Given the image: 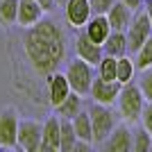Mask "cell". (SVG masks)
<instances>
[{
	"instance_id": "1",
	"label": "cell",
	"mask_w": 152,
	"mask_h": 152,
	"mask_svg": "<svg viewBox=\"0 0 152 152\" xmlns=\"http://www.w3.org/2000/svg\"><path fill=\"white\" fill-rule=\"evenodd\" d=\"M23 48L32 68L41 75H50L66 57V34L50 18H41L27 27Z\"/></svg>"
},
{
	"instance_id": "2",
	"label": "cell",
	"mask_w": 152,
	"mask_h": 152,
	"mask_svg": "<svg viewBox=\"0 0 152 152\" xmlns=\"http://www.w3.org/2000/svg\"><path fill=\"white\" fill-rule=\"evenodd\" d=\"M116 104H118V111H121V116L127 123H136L139 116H141V111H143L145 98H143L141 89L134 82H125L121 86L118 98H116Z\"/></svg>"
},
{
	"instance_id": "3",
	"label": "cell",
	"mask_w": 152,
	"mask_h": 152,
	"mask_svg": "<svg viewBox=\"0 0 152 152\" xmlns=\"http://www.w3.org/2000/svg\"><path fill=\"white\" fill-rule=\"evenodd\" d=\"M66 80L70 84V91H75L80 95H89V89H91V82H93L95 77V70L89 61H84V59L75 57L73 61H68L66 66Z\"/></svg>"
},
{
	"instance_id": "4",
	"label": "cell",
	"mask_w": 152,
	"mask_h": 152,
	"mask_svg": "<svg viewBox=\"0 0 152 152\" xmlns=\"http://www.w3.org/2000/svg\"><path fill=\"white\" fill-rule=\"evenodd\" d=\"M89 118H91V129H93V143H102L109 136V132L116 127V114L111 111L109 104L93 102L89 109Z\"/></svg>"
},
{
	"instance_id": "5",
	"label": "cell",
	"mask_w": 152,
	"mask_h": 152,
	"mask_svg": "<svg viewBox=\"0 0 152 152\" xmlns=\"http://www.w3.org/2000/svg\"><path fill=\"white\" fill-rule=\"evenodd\" d=\"M152 34V25H150V18H148L145 9L141 7V9H136L132 16V23L127 25L125 30V37H127V52L129 55H134V52L141 48V43L145 41L148 37Z\"/></svg>"
},
{
	"instance_id": "6",
	"label": "cell",
	"mask_w": 152,
	"mask_h": 152,
	"mask_svg": "<svg viewBox=\"0 0 152 152\" xmlns=\"http://www.w3.org/2000/svg\"><path fill=\"white\" fill-rule=\"evenodd\" d=\"M121 86L123 84L118 80H102V77L95 75L93 82H91V89H89V95L93 102H100V104H116V98L121 93Z\"/></svg>"
},
{
	"instance_id": "7",
	"label": "cell",
	"mask_w": 152,
	"mask_h": 152,
	"mask_svg": "<svg viewBox=\"0 0 152 152\" xmlns=\"http://www.w3.org/2000/svg\"><path fill=\"white\" fill-rule=\"evenodd\" d=\"M18 114L14 107L0 111V148H18Z\"/></svg>"
},
{
	"instance_id": "8",
	"label": "cell",
	"mask_w": 152,
	"mask_h": 152,
	"mask_svg": "<svg viewBox=\"0 0 152 152\" xmlns=\"http://www.w3.org/2000/svg\"><path fill=\"white\" fill-rule=\"evenodd\" d=\"M41 129H43V125L37 121H18V136H16L18 148H23L25 152H39Z\"/></svg>"
},
{
	"instance_id": "9",
	"label": "cell",
	"mask_w": 152,
	"mask_h": 152,
	"mask_svg": "<svg viewBox=\"0 0 152 152\" xmlns=\"http://www.w3.org/2000/svg\"><path fill=\"white\" fill-rule=\"evenodd\" d=\"M64 14H66L68 25H73L75 30L84 27L86 20L93 16L89 0H66V2H64Z\"/></svg>"
},
{
	"instance_id": "10",
	"label": "cell",
	"mask_w": 152,
	"mask_h": 152,
	"mask_svg": "<svg viewBox=\"0 0 152 152\" xmlns=\"http://www.w3.org/2000/svg\"><path fill=\"white\" fill-rule=\"evenodd\" d=\"M75 52H77L80 59L89 61L91 66H95V64L102 59V45L95 43V41H91L82 27H80V32H77V37H75Z\"/></svg>"
},
{
	"instance_id": "11",
	"label": "cell",
	"mask_w": 152,
	"mask_h": 152,
	"mask_svg": "<svg viewBox=\"0 0 152 152\" xmlns=\"http://www.w3.org/2000/svg\"><path fill=\"white\" fill-rule=\"evenodd\" d=\"M102 145L109 152H129L132 150V129H129L125 123H123V125H116L114 129L109 132V136L102 141Z\"/></svg>"
},
{
	"instance_id": "12",
	"label": "cell",
	"mask_w": 152,
	"mask_h": 152,
	"mask_svg": "<svg viewBox=\"0 0 152 152\" xmlns=\"http://www.w3.org/2000/svg\"><path fill=\"white\" fill-rule=\"evenodd\" d=\"M57 150H59V116L55 114L43 123L39 152H57Z\"/></svg>"
},
{
	"instance_id": "13",
	"label": "cell",
	"mask_w": 152,
	"mask_h": 152,
	"mask_svg": "<svg viewBox=\"0 0 152 152\" xmlns=\"http://www.w3.org/2000/svg\"><path fill=\"white\" fill-rule=\"evenodd\" d=\"M104 16H107L109 25H111V30H116V32H125V30H127V25L132 23L134 12H132V9H129V7L125 5V2L116 0L114 5L109 7V12L104 14Z\"/></svg>"
},
{
	"instance_id": "14",
	"label": "cell",
	"mask_w": 152,
	"mask_h": 152,
	"mask_svg": "<svg viewBox=\"0 0 152 152\" xmlns=\"http://www.w3.org/2000/svg\"><path fill=\"white\" fill-rule=\"evenodd\" d=\"M68 93H70V84H68V80H66V75L52 70L50 75H48V100H50V104L57 107Z\"/></svg>"
},
{
	"instance_id": "15",
	"label": "cell",
	"mask_w": 152,
	"mask_h": 152,
	"mask_svg": "<svg viewBox=\"0 0 152 152\" xmlns=\"http://www.w3.org/2000/svg\"><path fill=\"white\" fill-rule=\"evenodd\" d=\"M84 32H86V37L91 39V41H95V43H104V39L109 37V32H111V25H109V20L104 14H93L89 20H86V25L82 27Z\"/></svg>"
},
{
	"instance_id": "16",
	"label": "cell",
	"mask_w": 152,
	"mask_h": 152,
	"mask_svg": "<svg viewBox=\"0 0 152 152\" xmlns=\"http://www.w3.org/2000/svg\"><path fill=\"white\" fill-rule=\"evenodd\" d=\"M41 18H43V9L39 7L37 0H18V14H16L18 25L30 27Z\"/></svg>"
},
{
	"instance_id": "17",
	"label": "cell",
	"mask_w": 152,
	"mask_h": 152,
	"mask_svg": "<svg viewBox=\"0 0 152 152\" xmlns=\"http://www.w3.org/2000/svg\"><path fill=\"white\" fill-rule=\"evenodd\" d=\"M102 55H109V57H123V55H129V52H127V37H125V32H116V30L109 32V37L104 39V43H102Z\"/></svg>"
},
{
	"instance_id": "18",
	"label": "cell",
	"mask_w": 152,
	"mask_h": 152,
	"mask_svg": "<svg viewBox=\"0 0 152 152\" xmlns=\"http://www.w3.org/2000/svg\"><path fill=\"white\" fill-rule=\"evenodd\" d=\"M80 111H82V95L75 93V91H70L57 107H55V114H57L59 118H68V121H73V116H77Z\"/></svg>"
},
{
	"instance_id": "19",
	"label": "cell",
	"mask_w": 152,
	"mask_h": 152,
	"mask_svg": "<svg viewBox=\"0 0 152 152\" xmlns=\"http://www.w3.org/2000/svg\"><path fill=\"white\" fill-rule=\"evenodd\" d=\"M73 129H75V136L80 141H89L93 143V129H91V118H89V111H80L77 116H73Z\"/></svg>"
},
{
	"instance_id": "20",
	"label": "cell",
	"mask_w": 152,
	"mask_h": 152,
	"mask_svg": "<svg viewBox=\"0 0 152 152\" xmlns=\"http://www.w3.org/2000/svg\"><path fill=\"white\" fill-rule=\"evenodd\" d=\"M75 129L68 118H59V152H70L75 145Z\"/></svg>"
},
{
	"instance_id": "21",
	"label": "cell",
	"mask_w": 152,
	"mask_h": 152,
	"mask_svg": "<svg viewBox=\"0 0 152 152\" xmlns=\"http://www.w3.org/2000/svg\"><path fill=\"white\" fill-rule=\"evenodd\" d=\"M134 73H136V66H134V59L129 55H123V57H116V80L121 84L132 82Z\"/></svg>"
},
{
	"instance_id": "22",
	"label": "cell",
	"mask_w": 152,
	"mask_h": 152,
	"mask_svg": "<svg viewBox=\"0 0 152 152\" xmlns=\"http://www.w3.org/2000/svg\"><path fill=\"white\" fill-rule=\"evenodd\" d=\"M134 66L136 70H143V68H150L152 66V34L141 43V48L134 52Z\"/></svg>"
},
{
	"instance_id": "23",
	"label": "cell",
	"mask_w": 152,
	"mask_h": 152,
	"mask_svg": "<svg viewBox=\"0 0 152 152\" xmlns=\"http://www.w3.org/2000/svg\"><path fill=\"white\" fill-rule=\"evenodd\" d=\"M150 141H152V134L143 125L132 129V150L134 152H150Z\"/></svg>"
},
{
	"instance_id": "24",
	"label": "cell",
	"mask_w": 152,
	"mask_h": 152,
	"mask_svg": "<svg viewBox=\"0 0 152 152\" xmlns=\"http://www.w3.org/2000/svg\"><path fill=\"white\" fill-rule=\"evenodd\" d=\"M16 14H18V0H0V23L2 25L16 23Z\"/></svg>"
},
{
	"instance_id": "25",
	"label": "cell",
	"mask_w": 152,
	"mask_h": 152,
	"mask_svg": "<svg viewBox=\"0 0 152 152\" xmlns=\"http://www.w3.org/2000/svg\"><path fill=\"white\" fill-rule=\"evenodd\" d=\"M95 66H98V77H102V80H116V57L102 55V59Z\"/></svg>"
},
{
	"instance_id": "26",
	"label": "cell",
	"mask_w": 152,
	"mask_h": 152,
	"mask_svg": "<svg viewBox=\"0 0 152 152\" xmlns=\"http://www.w3.org/2000/svg\"><path fill=\"white\" fill-rule=\"evenodd\" d=\"M136 86L141 89V93H143L145 102H152V66H150V68H143V70H141Z\"/></svg>"
},
{
	"instance_id": "27",
	"label": "cell",
	"mask_w": 152,
	"mask_h": 152,
	"mask_svg": "<svg viewBox=\"0 0 152 152\" xmlns=\"http://www.w3.org/2000/svg\"><path fill=\"white\" fill-rule=\"evenodd\" d=\"M139 121H141V125L152 134V102H145V104H143V111H141Z\"/></svg>"
},
{
	"instance_id": "28",
	"label": "cell",
	"mask_w": 152,
	"mask_h": 152,
	"mask_svg": "<svg viewBox=\"0 0 152 152\" xmlns=\"http://www.w3.org/2000/svg\"><path fill=\"white\" fill-rule=\"evenodd\" d=\"M114 2H116V0H89L91 12H93V14H107L109 7L114 5Z\"/></svg>"
},
{
	"instance_id": "29",
	"label": "cell",
	"mask_w": 152,
	"mask_h": 152,
	"mask_svg": "<svg viewBox=\"0 0 152 152\" xmlns=\"http://www.w3.org/2000/svg\"><path fill=\"white\" fill-rule=\"evenodd\" d=\"M39 2V7H41V9H43V12H52V9H55V0H37Z\"/></svg>"
},
{
	"instance_id": "30",
	"label": "cell",
	"mask_w": 152,
	"mask_h": 152,
	"mask_svg": "<svg viewBox=\"0 0 152 152\" xmlns=\"http://www.w3.org/2000/svg\"><path fill=\"white\" fill-rule=\"evenodd\" d=\"M121 2H125L132 12H136V9H141V7H143V2H145V0H121Z\"/></svg>"
},
{
	"instance_id": "31",
	"label": "cell",
	"mask_w": 152,
	"mask_h": 152,
	"mask_svg": "<svg viewBox=\"0 0 152 152\" xmlns=\"http://www.w3.org/2000/svg\"><path fill=\"white\" fill-rule=\"evenodd\" d=\"M143 9H145L148 18H150V25H152V0H145V2H143Z\"/></svg>"
},
{
	"instance_id": "32",
	"label": "cell",
	"mask_w": 152,
	"mask_h": 152,
	"mask_svg": "<svg viewBox=\"0 0 152 152\" xmlns=\"http://www.w3.org/2000/svg\"><path fill=\"white\" fill-rule=\"evenodd\" d=\"M64 2H66V0H55V5H59V7H64Z\"/></svg>"
},
{
	"instance_id": "33",
	"label": "cell",
	"mask_w": 152,
	"mask_h": 152,
	"mask_svg": "<svg viewBox=\"0 0 152 152\" xmlns=\"http://www.w3.org/2000/svg\"><path fill=\"white\" fill-rule=\"evenodd\" d=\"M150 152H152V141H150Z\"/></svg>"
}]
</instances>
